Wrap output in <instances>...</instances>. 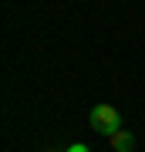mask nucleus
<instances>
[{
    "label": "nucleus",
    "instance_id": "nucleus-1",
    "mask_svg": "<svg viewBox=\"0 0 145 152\" xmlns=\"http://www.w3.org/2000/svg\"><path fill=\"white\" fill-rule=\"evenodd\" d=\"M88 118H91V129L95 132H105V135H111V132L122 129V115L115 112V105H95Z\"/></svg>",
    "mask_w": 145,
    "mask_h": 152
},
{
    "label": "nucleus",
    "instance_id": "nucleus-2",
    "mask_svg": "<svg viewBox=\"0 0 145 152\" xmlns=\"http://www.w3.org/2000/svg\"><path fill=\"white\" fill-rule=\"evenodd\" d=\"M111 149L115 152H132L135 149V139H132V132H125V129H118V132H111Z\"/></svg>",
    "mask_w": 145,
    "mask_h": 152
},
{
    "label": "nucleus",
    "instance_id": "nucleus-3",
    "mask_svg": "<svg viewBox=\"0 0 145 152\" xmlns=\"http://www.w3.org/2000/svg\"><path fill=\"white\" fill-rule=\"evenodd\" d=\"M68 152H88V145H85V142H74V145H71Z\"/></svg>",
    "mask_w": 145,
    "mask_h": 152
}]
</instances>
